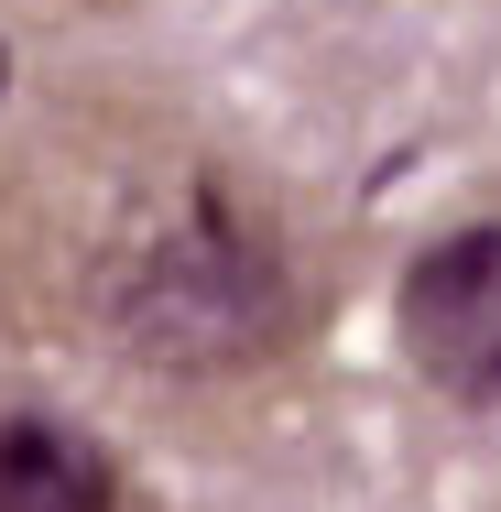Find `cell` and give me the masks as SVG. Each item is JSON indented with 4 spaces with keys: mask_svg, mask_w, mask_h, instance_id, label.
I'll return each instance as SVG.
<instances>
[{
    "mask_svg": "<svg viewBox=\"0 0 501 512\" xmlns=\"http://www.w3.org/2000/svg\"><path fill=\"white\" fill-rule=\"evenodd\" d=\"M295 316L284 251L262 229H240L218 197H197V218H175L164 240L131 251V273L109 284V338L153 371H229L262 360Z\"/></svg>",
    "mask_w": 501,
    "mask_h": 512,
    "instance_id": "1",
    "label": "cell"
},
{
    "mask_svg": "<svg viewBox=\"0 0 501 512\" xmlns=\"http://www.w3.org/2000/svg\"><path fill=\"white\" fill-rule=\"evenodd\" d=\"M393 338L447 404H501V218L436 229L393 284Z\"/></svg>",
    "mask_w": 501,
    "mask_h": 512,
    "instance_id": "2",
    "label": "cell"
},
{
    "mask_svg": "<svg viewBox=\"0 0 501 512\" xmlns=\"http://www.w3.org/2000/svg\"><path fill=\"white\" fill-rule=\"evenodd\" d=\"M0 512H120L109 436L44 404H0Z\"/></svg>",
    "mask_w": 501,
    "mask_h": 512,
    "instance_id": "3",
    "label": "cell"
},
{
    "mask_svg": "<svg viewBox=\"0 0 501 512\" xmlns=\"http://www.w3.org/2000/svg\"><path fill=\"white\" fill-rule=\"evenodd\" d=\"M0 88H11V44H0Z\"/></svg>",
    "mask_w": 501,
    "mask_h": 512,
    "instance_id": "4",
    "label": "cell"
}]
</instances>
